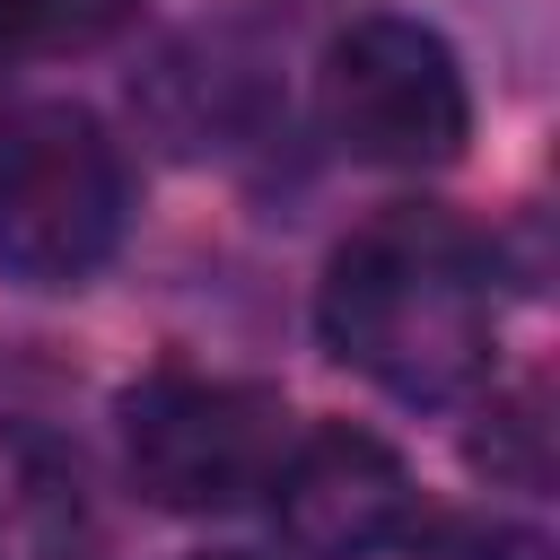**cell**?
I'll return each instance as SVG.
<instances>
[{
    "label": "cell",
    "mask_w": 560,
    "mask_h": 560,
    "mask_svg": "<svg viewBox=\"0 0 560 560\" xmlns=\"http://www.w3.org/2000/svg\"><path fill=\"white\" fill-rule=\"evenodd\" d=\"M324 350L402 402H455L490 376V245L446 210H376L341 236L315 298Z\"/></svg>",
    "instance_id": "cell-1"
},
{
    "label": "cell",
    "mask_w": 560,
    "mask_h": 560,
    "mask_svg": "<svg viewBox=\"0 0 560 560\" xmlns=\"http://www.w3.org/2000/svg\"><path fill=\"white\" fill-rule=\"evenodd\" d=\"M122 149L79 105H26L0 122V271L26 289H79L122 245Z\"/></svg>",
    "instance_id": "cell-2"
},
{
    "label": "cell",
    "mask_w": 560,
    "mask_h": 560,
    "mask_svg": "<svg viewBox=\"0 0 560 560\" xmlns=\"http://www.w3.org/2000/svg\"><path fill=\"white\" fill-rule=\"evenodd\" d=\"M140 0H0V70L44 61V52H88L105 44Z\"/></svg>",
    "instance_id": "cell-6"
},
{
    "label": "cell",
    "mask_w": 560,
    "mask_h": 560,
    "mask_svg": "<svg viewBox=\"0 0 560 560\" xmlns=\"http://www.w3.org/2000/svg\"><path fill=\"white\" fill-rule=\"evenodd\" d=\"M289 438L298 429L271 385L166 368L122 394V464H131L140 499H158L175 516H219V508H245L254 490H271Z\"/></svg>",
    "instance_id": "cell-3"
},
{
    "label": "cell",
    "mask_w": 560,
    "mask_h": 560,
    "mask_svg": "<svg viewBox=\"0 0 560 560\" xmlns=\"http://www.w3.org/2000/svg\"><path fill=\"white\" fill-rule=\"evenodd\" d=\"M201 560H245V551H201Z\"/></svg>",
    "instance_id": "cell-8"
},
{
    "label": "cell",
    "mask_w": 560,
    "mask_h": 560,
    "mask_svg": "<svg viewBox=\"0 0 560 560\" xmlns=\"http://www.w3.org/2000/svg\"><path fill=\"white\" fill-rule=\"evenodd\" d=\"M324 122L368 166H446L472 131V96L438 26L350 18L324 44Z\"/></svg>",
    "instance_id": "cell-4"
},
{
    "label": "cell",
    "mask_w": 560,
    "mask_h": 560,
    "mask_svg": "<svg viewBox=\"0 0 560 560\" xmlns=\"http://www.w3.org/2000/svg\"><path fill=\"white\" fill-rule=\"evenodd\" d=\"M271 525L298 560H376L411 534V472L350 420L306 429L271 472Z\"/></svg>",
    "instance_id": "cell-5"
},
{
    "label": "cell",
    "mask_w": 560,
    "mask_h": 560,
    "mask_svg": "<svg viewBox=\"0 0 560 560\" xmlns=\"http://www.w3.org/2000/svg\"><path fill=\"white\" fill-rule=\"evenodd\" d=\"M411 560H542V542L508 516H438L411 534Z\"/></svg>",
    "instance_id": "cell-7"
}]
</instances>
